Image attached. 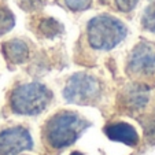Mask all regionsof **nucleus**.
<instances>
[{"instance_id":"9","label":"nucleus","mask_w":155,"mask_h":155,"mask_svg":"<svg viewBox=\"0 0 155 155\" xmlns=\"http://www.w3.org/2000/svg\"><path fill=\"white\" fill-rule=\"evenodd\" d=\"M148 89L143 85H132L124 94V100L132 108H141L148 102Z\"/></svg>"},{"instance_id":"2","label":"nucleus","mask_w":155,"mask_h":155,"mask_svg":"<svg viewBox=\"0 0 155 155\" xmlns=\"http://www.w3.org/2000/svg\"><path fill=\"white\" fill-rule=\"evenodd\" d=\"M88 43L92 48L108 51L117 47L125 38L126 28L120 19L111 15H97L89 21L87 26Z\"/></svg>"},{"instance_id":"11","label":"nucleus","mask_w":155,"mask_h":155,"mask_svg":"<svg viewBox=\"0 0 155 155\" xmlns=\"http://www.w3.org/2000/svg\"><path fill=\"white\" fill-rule=\"evenodd\" d=\"M15 17L7 7H0V35H6L14 28Z\"/></svg>"},{"instance_id":"12","label":"nucleus","mask_w":155,"mask_h":155,"mask_svg":"<svg viewBox=\"0 0 155 155\" xmlns=\"http://www.w3.org/2000/svg\"><path fill=\"white\" fill-rule=\"evenodd\" d=\"M141 25L146 30L155 33V0L147 6L141 17Z\"/></svg>"},{"instance_id":"7","label":"nucleus","mask_w":155,"mask_h":155,"mask_svg":"<svg viewBox=\"0 0 155 155\" xmlns=\"http://www.w3.org/2000/svg\"><path fill=\"white\" fill-rule=\"evenodd\" d=\"M106 135L108 139H111L114 141H121L128 146H136L139 141L137 132L135 128L126 122H117L111 124L106 128Z\"/></svg>"},{"instance_id":"1","label":"nucleus","mask_w":155,"mask_h":155,"mask_svg":"<svg viewBox=\"0 0 155 155\" xmlns=\"http://www.w3.org/2000/svg\"><path fill=\"white\" fill-rule=\"evenodd\" d=\"M88 122L77 113L61 111L50 118L44 126V139L50 147L61 150L69 147L78 139Z\"/></svg>"},{"instance_id":"3","label":"nucleus","mask_w":155,"mask_h":155,"mask_svg":"<svg viewBox=\"0 0 155 155\" xmlns=\"http://www.w3.org/2000/svg\"><path fill=\"white\" fill-rule=\"evenodd\" d=\"M50 89L38 82H29L17 87L11 94L10 104L12 111L22 115L40 114L50 103Z\"/></svg>"},{"instance_id":"8","label":"nucleus","mask_w":155,"mask_h":155,"mask_svg":"<svg viewBox=\"0 0 155 155\" xmlns=\"http://www.w3.org/2000/svg\"><path fill=\"white\" fill-rule=\"evenodd\" d=\"M2 51L3 55L10 63L14 64H21L24 63L29 56V48H28L26 43L22 40H8L2 45Z\"/></svg>"},{"instance_id":"6","label":"nucleus","mask_w":155,"mask_h":155,"mask_svg":"<svg viewBox=\"0 0 155 155\" xmlns=\"http://www.w3.org/2000/svg\"><path fill=\"white\" fill-rule=\"evenodd\" d=\"M32 146V137L25 128L18 126L0 132V155H17Z\"/></svg>"},{"instance_id":"13","label":"nucleus","mask_w":155,"mask_h":155,"mask_svg":"<svg viewBox=\"0 0 155 155\" xmlns=\"http://www.w3.org/2000/svg\"><path fill=\"white\" fill-rule=\"evenodd\" d=\"M64 3L71 11H85L91 7L92 0H64Z\"/></svg>"},{"instance_id":"10","label":"nucleus","mask_w":155,"mask_h":155,"mask_svg":"<svg viewBox=\"0 0 155 155\" xmlns=\"http://www.w3.org/2000/svg\"><path fill=\"white\" fill-rule=\"evenodd\" d=\"M38 30H40V33H43L45 37H54V36L62 33L63 26H62L56 19H54V18H45V19H43L40 22Z\"/></svg>"},{"instance_id":"4","label":"nucleus","mask_w":155,"mask_h":155,"mask_svg":"<svg viewBox=\"0 0 155 155\" xmlns=\"http://www.w3.org/2000/svg\"><path fill=\"white\" fill-rule=\"evenodd\" d=\"M102 88L100 82L94 76L78 73L70 77L63 89L64 100L76 104H89L99 99Z\"/></svg>"},{"instance_id":"14","label":"nucleus","mask_w":155,"mask_h":155,"mask_svg":"<svg viewBox=\"0 0 155 155\" xmlns=\"http://www.w3.org/2000/svg\"><path fill=\"white\" fill-rule=\"evenodd\" d=\"M137 2L139 0H115V4L122 12H129L137 6Z\"/></svg>"},{"instance_id":"5","label":"nucleus","mask_w":155,"mask_h":155,"mask_svg":"<svg viewBox=\"0 0 155 155\" xmlns=\"http://www.w3.org/2000/svg\"><path fill=\"white\" fill-rule=\"evenodd\" d=\"M128 71L130 74L147 76L155 71V45L141 41L132 50L128 59Z\"/></svg>"},{"instance_id":"15","label":"nucleus","mask_w":155,"mask_h":155,"mask_svg":"<svg viewBox=\"0 0 155 155\" xmlns=\"http://www.w3.org/2000/svg\"><path fill=\"white\" fill-rule=\"evenodd\" d=\"M70 155H82L81 152H73V154H70Z\"/></svg>"}]
</instances>
